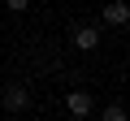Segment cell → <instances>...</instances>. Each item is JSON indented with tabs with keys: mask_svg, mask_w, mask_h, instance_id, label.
Returning a JSON list of instances; mask_svg holds the SVG:
<instances>
[{
	"mask_svg": "<svg viewBox=\"0 0 130 121\" xmlns=\"http://www.w3.org/2000/svg\"><path fill=\"white\" fill-rule=\"evenodd\" d=\"M100 22H104V26H126V22H130L126 0H108V5H104V13H100Z\"/></svg>",
	"mask_w": 130,
	"mask_h": 121,
	"instance_id": "obj_1",
	"label": "cell"
},
{
	"mask_svg": "<svg viewBox=\"0 0 130 121\" xmlns=\"http://www.w3.org/2000/svg\"><path fill=\"white\" fill-rule=\"evenodd\" d=\"M65 108H70V117L87 121V117H91V95H87V91H70V95H65Z\"/></svg>",
	"mask_w": 130,
	"mask_h": 121,
	"instance_id": "obj_2",
	"label": "cell"
},
{
	"mask_svg": "<svg viewBox=\"0 0 130 121\" xmlns=\"http://www.w3.org/2000/svg\"><path fill=\"white\" fill-rule=\"evenodd\" d=\"M26 104H30V91H26L22 82H13V87H5V108H9V112H22Z\"/></svg>",
	"mask_w": 130,
	"mask_h": 121,
	"instance_id": "obj_3",
	"label": "cell"
},
{
	"mask_svg": "<svg viewBox=\"0 0 130 121\" xmlns=\"http://www.w3.org/2000/svg\"><path fill=\"white\" fill-rule=\"evenodd\" d=\"M74 48H78V52H95V48H100V30H95V26H78V30H74Z\"/></svg>",
	"mask_w": 130,
	"mask_h": 121,
	"instance_id": "obj_4",
	"label": "cell"
},
{
	"mask_svg": "<svg viewBox=\"0 0 130 121\" xmlns=\"http://www.w3.org/2000/svg\"><path fill=\"white\" fill-rule=\"evenodd\" d=\"M104 121H126V112H121V104H108V108H104Z\"/></svg>",
	"mask_w": 130,
	"mask_h": 121,
	"instance_id": "obj_5",
	"label": "cell"
},
{
	"mask_svg": "<svg viewBox=\"0 0 130 121\" xmlns=\"http://www.w3.org/2000/svg\"><path fill=\"white\" fill-rule=\"evenodd\" d=\"M30 9V0H9V13H26Z\"/></svg>",
	"mask_w": 130,
	"mask_h": 121,
	"instance_id": "obj_6",
	"label": "cell"
}]
</instances>
